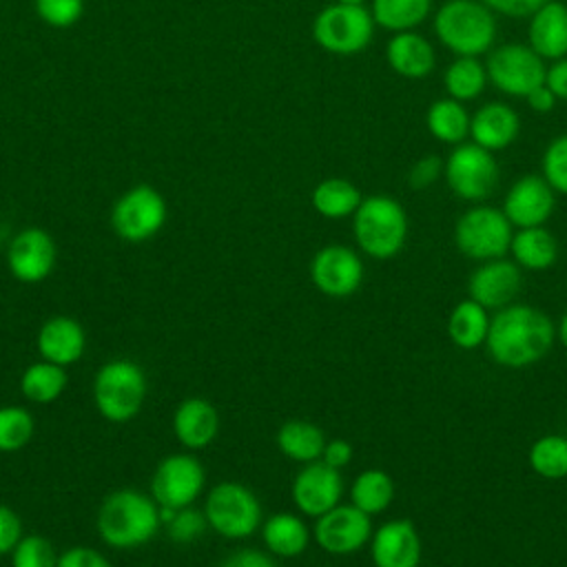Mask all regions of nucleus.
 <instances>
[{
  "label": "nucleus",
  "instance_id": "14",
  "mask_svg": "<svg viewBox=\"0 0 567 567\" xmlns=\"http://www.w3.org/2000/svg\"><path fill=\"white\" fill-rule=\"evenodd\" d=\"M372 516L354 507L352 503L343 505L339 503L330 512L321 514L312 527L315 543L332 554V556H346L354 554L361 547H365L372 538Z\"/></svg>",
  "mask_w": 567,
  "mask_h": 567
},
{
  "label": "nucleus",
  "instance_id": "18",
  "mask_svg": "<svg viewBox=\"0 0 567 567\" xmlns=\"http://www.w3.org/2000/svg\"><path fill=\"white\" fill-rule=\"evenodd\" d=\"M523 275L520 266H516L512 259L498 257L489 261H481L467 281L470 299L481 303L487 310H501L509 303H514L516 295L520 292Z\"/></svg>",
  "mask_w": 567,
  "mask_h": 567
},
{
  "label": "nucleus",
  "instance_id": "43",
  "mask_svg": "<svg viewBox=\"0 0 567 567\" xmlns=\"http://www.w3.org/2000/svg\"><path fill=\"white\" fill-rule=\"evenodd\" d=\"M58 567H113L111 560L93 547H69L58 556Z\"/></svg>",
  "mask_w": 567,
  "mask_h": 567
},
{
  "label": "nucleus",
  "instance_id": "46",
  "mask_svg": "<svg viewBox=\"0 0 567 567\" xmlns=\"http://www.w3.org/2000/svg\"><path fill=\"white\" fill-rule=\"evenodd\" d=\"M352 454H354V450L346 439H330L323 447L321 461L334 470H343L346 465H350Z\"/></svg>",
  "mask_w": 567,
  "mask_h": 567
},
{
  "label": "nucleus",
  "instance_id": "13",
  "mask_svg": "<svg viewBox=\"0 0 567 567\" xmlns=\"http://www.w3.org/2000/svg\"><path fill=\"white\" fill-rule=\"evenodd\" d=\"M365 266L359 252L343 244L319 248L310 261V279L319 292L332 299L354 295L363 284Z\"/></svg>",
  "mask_w": 567,
  "mask_h": 567
},
{
  "label": "nucleus",
  "instance_id": "40",
  "mask_svg": "<svg viewBox=\"0 0 567 567\" xmlns=\"http://www.w3.org/2000/svg\"><path fill=\"white\" fill-rule=\"evenodd\" d=\"M33 9L44 24L53 29H69L80 22L84 0H33Z\"/></svg>",
  "mask_w": 567,
  "mask_h": 567
},
{
  "label": "nucleus",
  "instance_id": "36",
  "mask_svg": "<svg viewBox=\"0 0 567 567\" xmlns=\"http://www.w3.org/2000/svg\"><path fill=\"white\" fill-rule=\"evenodd\" d=\"M35 432L33 414L22 405L0 408V452H18L29 445Z\"/></svg>",
  "mask_w": 567,
  "mask_h": 567
},
{
  "label": "nucleus",
  "instance_id": "42",
  "mask_svg": "<svg viewBox=\"0 0 567 567\" xmlns=\"http://www.w3.org/2000/svg\"><path fill=\"white\" fill-rule=\"evenodd\" d=\"M24 536L20 516L4 503H0V556L11 554L13 547Z\"/></svg>",
  "mask_w": 567,
  "mask_h": 567
},
{
  "label": "nucleus",
  "instance_id": "3",
  "mask_svg": "<svg viewBox=\"0 0 567 567\" xmlns=\"http://www.w3.org/2000/svg\"><path fill=\"white\" fill-rule=\"evenodd\" d=\"M436 40L454 55L481 58L496 42V13L483 0H447L434 18Z\"/></svg>",
  "mask_w": 567,
  "mask_h": 567
},
{
  "label": "nucleus",
  "instance_id": "1",
  "mask_svg": "<svg viewBox=\"0 0 567 567\" xmlns=\"http://www.w3.org/2000/svg\"><path fill=\"white\" fill-rule=\"evenodd\" d=\"M556 326L547 312L529 303H509L489 321L485 348L494 363L523 370L538 363L554 346Z\"/></svg>",
  "mask_w": 567,
  "mask_h": 567
},
{
  "label": "nucleus",
  "instance_id": "41",
  "mask_svg": "<svg viewBox=\"0 0 567 567\" xmlns=\"http://www.w3.org/2000/svg\"><path fill=\"white\" fill-rule=\"evenodd\" d=\"M443 166H445V159L434 155V153H427V155H421L412 166H410V173H408V182L412 188L416 190H423V188H430L432 184H436L441 177H443Z\"/></svg>",
  "mask_w": 567,
  "mask_h": 567
},
{
  "label": "nucleus",
  "instance_id": "5",
  "mask_svg": "<svg viewBox=\"0 0 567 567\" xmlns=\"http://www.w3.org/2000/svg\"><path fill=\"white\" fill-rule=\"evenodd\" d=\"M146 374L131 359H111L93 377V403L111 423L133 421L146 399Z\"/></svg>",
  "mask_w": 567,
  "mask_h": 567
},
{
  "label": "nucleus",
  "instance_id": "4",
  "mask_svg": "<svg viewBox=\"0 0 567 567\" xmlns=\"http://www.w3.org/2000/svg\"><path fill=\"white\" fill-rule=\"evenodd\" d=\"M408 213L390 195L363 197L352 215V235L359 250L372 259L385 261L396 257L408 241Z\"/></svg>",
  "mask_w": 567,
  "mask_h": 567
},
{
  "label": "nucleus",
  "instance_id": "9",
  "mask_svg": "<svg viewBox=\"0 0 567 567\" xmlns=\"http://www.w3.org/2000/svg\"><path fill=\"white\" fill-rule=\"evenodd\" d=\"M498 177L501 168L494 153L474 142L452 146L450 155L445 157L443 179L458 199L483 204L496 190Z\"/></svg>",
  "mask_w": 567,
  "mask_h": 567
},
{
  "label": "nucleus",
  "instance_id": "38",
  "mask_svg": "<svg viewBox=\"0 0 567 567\" xmlns=\"http://www.w3.org/2000/svg\"><path fill=\"white\" fill-rule=\"evenodd\" d=\"M540 175L556 193L567 195V133L556 135L545 146L540 157Z\"/></svg>",
  "mask_w": 567,
  "mask_h": 567
},
{
  "label": "nucleus",
  "instance_id": "6",
  "mask_svg": "<svg viewBox=\"0 0 567 567\" xmlns=\"http://www.w3.org/2000/svg\"><path fill=\"white\" fill-rule=\"evenodd\" d=\"M204 516L208 527L228 540L248 538L264 523L259 498L237 481H221L208 489Z\"/></svg>",
  "mask_w": 567,
  "mask_h": 567
},
{
  "label": "nucleus",
  "instance_id": "50",
  "mask_svg": "<svg viewBox=\"0 0 567 567\" xmlns=\"http://www.w3.org/2000/svg\"><path fill=\"white\" fill-rule=\"evenodd\" d=\"M334 2H343V4H365L368 0H334Z\"/></svg>",
  "mask_w": 567,
  "mask_h": 567
},
{
  "label": "nucleus",
  "instance_id": "27",
  "mask_svg": "<svg viewBox=\"0 0 567 567\" xmlns=\"http://www.w3.org/2000/svg\"><path fill=\"white\" fill-rule=\"evenodd\" d=\"M489 321V310L467 297L452 308L447 317V337L461 350H476L487 341Z\"/></svg>",
  "mask_w": 567,
  "mask_h": 567
},
{
  "label": "nucleus",
  "instance_id": "23",
  "mask_svg": "<svg viewBox=\"0 0 567 567\" xmlns=\"http://www.w3.org/2000/svg\"><path fill=\"white\" fill-rule=\"evenodd\" d=\"M527 44L547 62L567 55V4L549 0L529 16Z\"/></svg>",
  "mask_w": 567,
  "mask_h": 567
},
{
  "label": "nucleus",
  "instance_id": "8",
  "mask_svg": "<svg viewBox=\"0 0 567 567\" xmlns=\"http://www.w3.org/2000/svg\"><path fill=\"white\" fill-rule=\"evenodd\" d=\"M374 27L365 4L332 2L315 16L312 38L328 53L357 55L372 42Z\"/></svg>",
  "mask_w": 567,
  "mask_h": 567
},
{
  "label": "nucleus",
  "instance_id": "28",
  "mask_svg": "<svg viewBox=\"0 0 567 567\" xmlns=\"http://www.w3.org/2000/svg\"><path fill=\"white\" fill-rule=\"evenodd\" d=\"M470 117L463 102L445 95L427 106L425 128L436 142L456 146L470 137Z\"/></svg>",
  "mask_w": 567,
  "mask_h": 567
},
{
  "label": "nucleus",
  "instance_id": "44",
  "mask_svg": "<svg viewBox=\"0 0 567 567\" xmlns=\"http://www.w3.org/2000/svg\"><path fill=\"white\" fill-rule=\"evenodd\" d=\"M494 13L507 18H529L538 7L549 0H483Z\"/></svg>",
  "mask_w": 567,
  "mask_h": 567
},
{
  "label": "nucleus",
  "instance_id": "17",
  "mask_svg": "<svg viewBox=\"0 0 567 567\" xmlns=\"http://www.w3.org/2000/svg\"><path fill=\"white\" fill-rule=\"evenodd\" d=\"M501 208L514 228L545 226L556 208V190L543 175L527 173L509 186Z\"/></svg>",
  "mask_w": 567,
  "mask_h": 567
},
{
  "label": "nucleus",
  "instance_id": "12",
  "mask_svg": "<svg viewBox=\"0 0 567 567\" xmlns=\"http://www.w3.org/2000/svg\"><path fill=\"white\" fill-rule=\"evenodd\" d=\"M206 485V470L193 454L179 452L162 458L151 476V496L159 507L182 509L193 505Z\"/></svg>",
  "mask_w": 567,
  "mask_h": 567
},
{
  "label": "nucleus",
  "instance_id": "26",
  "mask_svg": "<svg viewBox=\"0 0 567 567\" xmlns=\"http://www.w3.org/2000/svg\"><path fill=\"white\" fill-rule=\"evenodd\" d=\"M509 255L512 261L525 270H547L558 259V241L545 226L516 228Z\"/></svg>",
  "mask_w": 567,
  "mask_h": 567
},
{
  "label": "nucleus",
  "instance_id": "31",
  "mask_svg": "<svg viewBox=\"0 0 567 567\" xmlns=\"http://www.w3.org/2000/svg\"><path fill=\"white\" fill-rule=\"evenodd\" d=\"M487 82L489 78L485 62L474 55H454V60L443 71V86L447 97H454L463 104L483 95Z\"/></svg>",
  "mask_w": 567,
  "mask_h": 567
},
{
  "label": "nucleus",
  "instance_id": "49",
  "mask_svg": "<svg viewBox=\"0 0 567 567\" xmlns=\"http://www.w3.org/2000/svg\"><path fill=\"white\" fill-rule=\"evenodd\" d=\"M556 339L567 348V312L560 317V321L556 326Z\"/></svg>",
  "mask_w": 567,
  "mask_h": 567
},
{
  "label": "nucleus",
  "instance_id": "20",
  "mask_svg": "<svg viewBox=\"0 0 567 567\" xmlns=\"http://www.w3.org/2000/svg\"><path fill=\"white\" fill-rule=\"evenodd\" d=\"M35 348L40 359L69 368L82 359L86 350V332L73 317L58 315L40 326Z\"/></svg>",
  "mask_w": 567,
  "mask_h": 567
},
{
  "label": "nucleus",
  "instance_id": "10",
  "mask_svg": "<svg viewBox=\"0 0 567 567\" xmlns=\"http://www.w3.org/2000/svg\"><path fill=\"white\" fill-rule=\"evenodd\" d=\"M168 206L164 195L148 184H137L115 199L111 208V228L122 241L144 244L164 228Z\"/></svg>",
  "mask_w": 567,
  "mask_h": 567
},
{
  "label": "nucleus",
  "instance_id": "24",
  "mask_svg": "<svg viewBox=\"0 0 567 567\" xmlns=\"http://www.w3.org/2000/svg\"><path fill=\"white\" fill-rule=\"evenodd\" d=\"M385 60L390 69L405 80H423L436 66L434 47L419 31L392 33L385 44Z\"/></svg>",
  "mask_w": 567,
  "mask_h": 567
},
{
  "label": "nucleus",
  "instance_id": "15",
  "mask_svg": "<svg viewBox=\"0 0 567 567\" xmlns=\"http://www.w3.org/2000/svg\"><path fill=\"white\" fill-rule=\"evenodd\" d=\"M58 259V246L53 237L38 226L22 228L16 233L7 248V268L13 279L22 284H40L44 281Z\"/></svg>",
  "mask_w": 567,
  "mask_h": 567
},
{
  "label": "nucleus",
  "instance_id": "48",
  "mask_svg": "<svg viewBox=\"0 0 567 567\" xmlns=\"http://www.w3.org/2000/svg\"><path fill=\"white\" fill-rule=\"evenodd\" d=\"M525 102H527V106L532 109V111H536V113H549V111H554V106H556V95L543 84V86H538L536 91H532L527 97H525Z\"/></svg>",
  "mask_w": 567,
  "mask_h": 567
},
{
  "label": "nucleus",
  "instance_id": "34",
  "mask_svg": "<svg viewBox=\"0 0 567 567\" xmlns=\"http://www.w3.org/2000/svg\"><path fill=\"white\" fill-rule=\"evenodd\" d=\"M432 0H372L370 13L377 27L401 33L414 31L430 18Z\"/></svg>",
  "mask_w": 567,
  "mask_h": 567
},
{
  "label": "nucleus",
  "instance_id": "11",
  "mask_svg": "<svg viewBox=\"0 0 567 567\" xmlns=\"http://www.w3.org/2000/svg\"><path fill=\"white\" fill-rule=\"evenodd\" d=\"M489 82L505 95L525 100L545 84V60L523 42H505L494 47L485 60Z\"/></svg>",
  "mask_w": 567,
  "mask_h": 567
},
{
  "label": "nucleus",
  "instance_id": "47",
  "mask_svg": "<svg viewBox=\"0 0 567 567\" xmlns=\"http://www.w3.org/2000/svg\"><path fill=\"white\" fill-rule=\"evenodd\" d=\"M545 86L556 95V100H567V55L547 66Z\"/></svg>",
  "mask_w": 567,
  "mask_h": 567
},
{
  "label": "nucleus",
  "instance_id": "19",
  "mask_svg": "<svg viewBox=\"0 0 567 567\" xmlns=\"http://www.w3.org/2000/svg\"><path fill=\"white\" fill-rule=\"evenodd\" d=\"M421 554V536L408 518H392L372 532L370 556L374 567H419Z\"/></svg>",
  "mask_w": 567,
  "mask_h": 567
},
{
  "label": "nucleus",
  "instance_id": "30",
  "mask_svg": "<svg viewBox=\"0 0 567 567\" xmlns=\"http://www.w3.org/2000/svg\"><path fill=\"white\" fill-rule=\"evenodd\" d=\"M361 202V190L346 177H326L310 193L312 208L326 219L352 217Z\"/></svg>",
  "mask_w": 567,
  "mask_h": 567
},
{
  "label": "nucleus",
  "instance_id": "22",
  "mask_svg": "<svg viewBox=\"0 0 567 567\" xmlns=\"http://www.w3.org/2000/svg\"><path fill=\"white\" fill-rule=\"evenodd\" d=\"M520 133V117L505 102H485L470 117V140L487 151L509 148Z\"/></svg>",
  "mask_w": 567,
  "mask_h": 567
},
{
  "label": "nucleus",
  "instance_id": "21",
  "mask_svg": "<svg viewBox=\"0 0 567 567\" xmlns=\"http://www.w3.org/2000/svg\"><path fill=\"white\" fill-rule=\"evenodd\" d=\"M173 434L186 450H204L219 434V412L204 396H186L173 412Z\"/></svg>",
  "mask_w": 567,
  "mask_h": 567
},
{
  "label": "nucleus",
  "instance_id": "29",
  "mask_svg": "<svg viewBox=\"0 0 567 567\" xmlns=\"http://www.w3.org/2000/svg\"><path fill=\"white\" fill-rule=\"evenodd\" d=\"M328 439L323 430L303 419H290L277 430V447L279 452L297 463L319 461L323 454Z\"/></svg>",
  "mask_w": 567,
  "mask_h": 567
},
{
  "label": "nucleus",
  "instance_id": "33",
  "mask_svg": "<svg viewBox=\"0 0 567 567\" xmlns=\"http://www.w3.org/2000/svg\"><path fill=\"white\" fill-rule=\"evenodd\" d=\"M394 501V481L381 467H370L357 474L350 485V503L368 516L381 514Z\"/></svg>",
  "mask_w": 567,
  "mask_h": 567
},
{
  "label": "nucleus",
  "instance_id": "35",
  "mask_svg": "<svg viewBox=\"0 0 567 567\" xmlns=\"http://www.w3.org/2000/svg\"><path fill=\"white\" fill-rule=\"evenodd\" d=\"M529 467L547 478L560 481L567 476V436L563 434H543L538 436L527 454Z\"/></svg>",
  "mask_w": 567,
  "mask_h": 567
},
{
  "label": "nucleus",
  "instance_id": "16",
  "mask_svg": "<svg viewBox=\"0 0 567 567\" xmlns=\"http://www.w3.org/2000/svg\"><path fill=\"white\" fill-rule=\"evenodd\" d=\"M290 496L295 507L310 516L319 518L341 503L343 496V478L341 470L326 465L321 458L312 463H303V467L295 474Z\"/></svg>",
  "mask_w": 567,
  "mask_h": 567
},
{
  "label": "nucleus",
  "instance_id": "39",
  "mask_svg": "<svg viewBox=\"0 0 567 567\" xmlns=\"http://www.w3.org/2000/svg\"><path fill=\"white\" fill-rule=\"evenodd\" d=\"M166 525V532H168V538L177 545H188V543H195L208 527L206 523V516L204 512L195 509L193 505L188 507H182V509H175L171 514V518L164 523Z\"/></svg>",
  "mask_w": 567,
  "mask_h": 567
},
{
  "label": "nucleus",
  "instance_id": "25",
  "mask_svg": "<svg viewBox=\"0 0 567 567\" xmlns=\"http://www.w3.org/2000/svg\"><path fill=\"white\" fill-rule=\"evenodd\" d=\"M261 540L268 554L277 558L301 556L310 543V529L301 516L279 512L261 523Z\"/></svg>",
  "mask_w": 567,
  "mask_h": 567
},
{
  "label": "nucleus",
  "instance_id": "2",
  "mask_svg": "<svg viewBox=\"0 0 567 567\" xmlns=\"http://www.w3.org/2000/svg\"><path fill=\"white\" fill-rule=\"evenodd\" d=\"M162 525L159 505L151 494L133 487L111 492L95 518L100 538L113 549H137L151 543Z\"/></svg>",
  "mask_w": 567,
  "mask_h": 567
},
{
  "label": "nucleus",
  "instance_id": "45",
  "mask_svg": "<svg viewBox=\"0 0 567 567\" xmlns=\"http://www.w3.org/2000/svg\"><path fill=\"white\" fill-rule=\"evenodd\" d=\"M219 567H277L272 554L259 551V549H237L233 554H228Z\"/></svg>",
  "mask_w": 567,
  "mask_h": 567
},
{
  "label": "nucleus",
  "instance_id": "32",
  "mask_svg": "<svg viewBox=\"0 0 567 567\" xmlns=\"http://www.w3.org/2000/svg\"><path fill=\"white\" fill-rule=\"evenodd\" d=\"M66 383H69L66 368L40 359L22 372L20 392L31 403L49 405L62 396V392L66 390Z\"/></svg>",
  "mask_w": 567,
  "mask_h": 567
},
{
  "label": "nucleus",
  "instance_id": "37",
  "mask_svg": "<svg viewBox=\"0 0 567 567\" xmlns=\"http://www.w3.org/2000/svg\"><path fill=\"white\" fill-rule=\"evenodd\" d=\"M58 556L49 538L24 534L11 551V567H58Z\"/></svg>",
  "mask_w": 567,
  "mask_h": 567
},
{
  "label": "nucleus",
  "instance_id": "7",
  "mask_svg": "<svg viewBox=\"0 0 567 567\" xmlns=\"http://www.w3.org/2000/svg\"><path fill=\"white\" fill-rule=\"evenodd\" d=\"M514 237V226L503 208L474 204L454 224V244L461 255L474 261H489L505 257Z\"/></svg>",
  "mask_w": 567,
  "mask_h": 567
}]
</instances>
